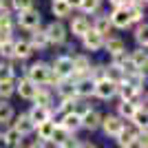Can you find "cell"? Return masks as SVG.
I'll use <instances>...</instances> for the list:
<instances>
[{"instance_id":"cell-41","label":"cell","mask_w":148,"mask_h":148,"mask_svg":"<svg viewBox=\"0 0 148 148\" xmlns=\"http://www.w3.org/2000/svg\"><path fill=\"white\" fill-rule=\"evenodd\" d=\"M27 148H51V144L49 142H42V139H38V137H36V139H33Z\"/></svg>"},{"instance_id":"cell-32","label":"cell","mask_w":148,"mask_h":148,"mask_svg":"<svg viewBox=\"0 0 148 148\" xmlns=\"http://www.w3.org/2000/svg\"><path fill=\"white\" fill-rule=\"evenodd\" d=\"M88 77H91L93 82L104 80V77H106V62H93L91 71H88Z\"/></svg>"},{"instance_id":"cell-40","label":"cell","mask_w":148,"mask_h":148,"mask_svg":"<svg viewBox=\"0 0 148 148\" xmlns=\"http://www.w3.org/2000/svg\"><path fill=\"white\" fill-rule=\"evenodd\" d=\"M80 146H82V139H80V137H77V135H69L66 142L62 144L60 148H80Z\"/></svg>"},{"instance_id":"cell-10","label":"cell","mask_w":148,"mask_h":148,"mask_svg":"<svg viewBox=\"0 0 148 148\" xmlns=\"http://www.w3.org/2000/svg\"><path fill=\"white\" fill-rule=\"evenodd\" d=\"M36 56V49L31 47L29 38L27 36H13V58H18V60H31V58Z\"/></svg>"},{"instance_id":"cell-22","label":"cell","mask_w":148,"mask_h":148,"mask_svg":"<svg viewBox=\"0 0 148 148\" xmlns=\"http://www.w3.org/2000/svg\"><path fill=\"white\" fill-rule=\"evenodd\" d=\"M128 58H130V62L137 66V71H146L148 69V53H146V49H142V47L128 49Z\"/></svg>"},{"instance_id":"cell-37","label":"cell","mask_w":148,"mask_h":148,"mask_svg":"<svg viewBox=\"0 0 148 148\" xmlns=\"http://www.w3.org/2000/svg\"><path fill=\"white\" fill-rule=\"evenodd\" d=\"M9 66H11V75H13V80H16V77H20V75H25L27 62H25V60H18V58H13V60H9Z\"/></svg>"},{"instance_id":"cell-29","label":"cell","mask_w":148,"mask_h":148,"mask_svg":"<svg viewBox=\"0 0 148 148\" xmlns=\"http://www.w3.org/2000/svg\"><path fill=\"white\" fill-rule=\"evenodd\" d=\"M102 5H104V0H82L80 13H84V16H95L97 11H102Z\"/></svg>"},{"instance_id":"cell-26","label":"cell","mask_w":148,"mask_h":148,"mask_svg":"<svg viewBox=\"0 0 148 148\" xmlns=\"http://www.w3.org/2000/svg\"><path fill=\"white\" fill-rule=\"evenodd\" d=\"M53 128H56V122H53V119H47V122H40L36 126L33 135H36L38 139H42V142H49L51 135H53Z\"/></svg>"},{"instance_id":"cell-11","label":"cell","mask_w":148,"mask_h":148,"mask_svg":"<svg viewBox=\"0 0 148 148\" xmlns=\"http://www.w3.org/2000/svg\"><path fill=\"white\" fill-rule=\"evenodd\" d=\"M80 119H82V130H88V133H95L99 130V122H102V113L93 106H86L84 111L80 113Z\"/></svg>"},{"instance_id":"cell-13","label":"cell","mask_w":148,"mask_h":148,"mask_svg":"<svg viewBox=\"0 0 148 148\" xmlns=\"http://www.w3.org/2000/svg\"><path fill=\"white\" fill-rule=\"evenodd\" d=\"M31 104L53 108V106H56V93H53V88L47 86V84H40V86L36 88V95H33V99H31Z\"/></svg>"},{"instance_id":"cell-15","label":"cell","mask_w":148,"mask_h":148,"mask_svg":"<svg viewBox=\"0 0 148 148\" xmlns=\"http://www.w3.org/2000/svg\"><path fill=\"white\" fill-rule=\"evenodd\" d=\"M91 29H95L99 36H111L113 33V25L108 18V11H97L95 16H91Z\"/></svg>"},{"instance_id":"cell-24","label":"cell","mask_w":148,"mask_h":148,"mask_svg":"<svg viewBox=\"0 0 148 148\" xmlns=\"http://www.w3.org/2000/svg\"><path fill=\"white\" fill-rule=\"evenodd\" d=\"M27 115H29V119L38 126L40 122L51 119V108H47V106H38V104H31V108L27 111Z\"/></svg>"},{"instance_id":"cell-5","label":"cell","mask_w":148,"mask_h":148,"mask_svg":"<svg viewBox=\"0 0 148 148\" xmlns=\"http://www.w3.org/2000/svg\"><path fill=\"white\" fill-rule=\"evenodd\" d=\"M49 64H51V71H53V75H56L58 80H62V77H71V75H73L71 53H58Z\"/></svg>"},{"instance_id":"cell-46","label":"cell","mask_w":148,"mask_h":148,"mask_svg":"<svg viewBox=\"0 0 148 148\" xmlns=\"http://www.w3.org/2000/svg\"><path fill=\"white\" fill-rule=\"evenodd\" d=\"M0 5H7V7H9V0H0Z\"/></svg>"},{"instance_id":"cell-43","label":"cell","mask_w":148,"mask_h":148,"mask_svg":"<svg viewBox=\"0 0 148 148\" xmlns=\"http://www.w3.org/2000/svg\"><path fill=\"white\" fill-rule=\"evenodd\" d=\"M66 5L73 9V11H80V5H82V0H66Z\"/></svg>"},{"instance_id":"cell-36","label":"cell","mask_w":148,"mask_h":148,"mask_svg":"<svg viewBox=\"0 0 148 148\" xmlns=\"http://www.w3.org/2000/svg\"><path fill=\"white\" fill-rule=\"evenodd\" d=\"M29 7H36V0H9V9H11L13 13L25 11Z\"/></svg>"},{"instance_id":"cell-14","label":"cell","mask_w":148,"mask_h":148,"mask_svg":"<svg viewBox=\"0 0 148 148\" xmlns=\"http://www.w3.org/2000/svg\"><path fill=\"white\" fill-rule=\"evenodd\" d=\"M27 38H29L31 47L36 49V53L53 49V47H51V42H49V38H47V33H44V27H36V29H31Z\"/></svg>"},{"instance_id":"cell-33","label":"cell","mask_w":148,"mask_h":148,"mask_svg":"<svg viewBox=\"0 0 148 148\" xmlns=\"http://www.w3.org/2000/svg\"><path fill=\"white\" fill-rule=\"evenodd\" d=\"M16 95V80H2L0 82V99H11Z\"/></svg>"},{"instance_id":"cell-21","label":"cell","mask_w":148,"mask_h":148,"mask_svg":"<svg viewBox=\"0 0 148 148\" xmlns=\"http://www.w3.org/2000/svg\"><path fill=\"white\" fill-rule=\"evenodd\" d=\"M60 126H64V128L71 133V135H77L82 130V119H80V113L77 111H71V113H66L64 117L60 119Z\"/></svg>"},{"instance_id":"cell-8","label":"cell","mask_w":148,"mask_h":148,"mask_svg":"<svg viewBox=\"0 0 148 148\" xmlns=\"http://www.w3.org/2000/svg\"><path fill=\"white\" fill-rule=\"evenodd\" d=\"M80 44H82V51H86V53H99L102 47H104V36H99L95 29H88L84 36L80 38Z\"/></svg>"},{"instance_id":"cell-27","label":"cell","mask_w":148,"mask_h":148,"mask_svg":"<svg viewBox=\"0 0 148 148\" xmlns=\"http://www.w3.org/2000/svg\"><path fill=\"white\" fill-rule=\"evenodd\" d=\"M2 135H5V139L9 142V146H11V148H22V144H25V137L20 135V133L13 128L11 124H9V126H5Z\"/></svg>"},{"instance_id":"cell-31","label":"cell","mask_w":148,"mask_h":148,"mask_svg":"<svg viewBox=\"0 0 148 148\" xmlns=\"http://www.w3.org/2000/svg\"><path fill=\"white\" fill-rule=\"evenodd\" d=\"M115 139V144H117V148H128V146H133V133H130L126 126H124L122 130H119L117 135L113 137Z\"/></svg>"},{"instance_id":"cell-45","label":"cell","mask_w":148,"mask_h":148,"mask_svg":"<svg viewBox=\"0 0 148 148\" xmlns=\"http://www.w3.org/2000/svg\"><path fill=\"white\" fill-rule=\"evenodd\" d=\"M80 148H99V146H97V144H93V142H82Z\"/></svg>"},{"instance_id":"cell-39","label":"cell","mask_w":148,"mask_h":148,"mask_svg":"<svg viewBox=\"0 0 148 148\" xmlns=\"http://www.w3.org/2000/svg\"><path fill=\"white\" fill-rule=\"evenodd\" d=\"M2 80H13L11 66H9V62H7V60H0V82H2Z\"/></svg>"},{"instance_id":"cell-16","label":"cell","mask_w":148,"mask_h":148,"mask_svg":"<svg viewBox=\"0 0 148 148\" xmlns=\"http://www.w3.org/2000/svg\"><path fill=\"white\" fill-rule=\"evenodd\" d=\"M36 88H38V84H33L29 77H25V75L16 77V95H18L20 99L31 102V99H33V95H36Z\"/></svg>"},{"instance_id":"cell-3","label":"cell","mask_w":148,"mask_h":148,"mask_svg":"<svg viewBox=\"0 0 148 148\" xmlns=\"http://www.w3.org/2000/svg\"><path fill=\"white\" fill-rule=\"evenodd\" d=\"M13 18H16V29H22L29 33L31 29H36V27H42V13H40V9L38 7H29V9H25V11H18L13 13Z\"/></svg>"},{"instance_id":"cell-12","label":"cell","mask_w":148,"mask_h":148,"mask_svg":"<svg viewBox=\"0 0 148 148\" xmlns=\"http://www.w3.org/2000/svg\"><path fill=\"white\" fill-rule=\"evenodd\" d=\"M108 18H111L113 31L130 29V16H128V9H126V7H115V9H111V11H108Z\"/></svg>"},{"instance_id":"cell-2","label":"cell","mask_w":148,"mask_h":148,"mask_svg":"<svg viewBox=\"0 0 148 148\" xmlns=\"http://www.w3.org/2000/svg\"><path fill=\"white\" fill-rule=\"evenodd\" d=\"M44 27V33H47V38H49L51 47L56 49V47H66L69 40H71V36H69V29H66V22H62V20H51V22H47Z\"/></svg>"},{"instance_id":"cell-35","label":"cell","mask_w":148,"mask_h":148,"mask_svg":"<svg viewBox=\"0 0 148 148\" xmlns=\"http://www.w3.org/2000/svg\"><path fill=\"white\" fill-rule=\"evenodd\" d=\"M0 60H7V62L13 60V38L0 42Z\"/></svg>"},{"instance_id":"cell-23","label":"cell","mask_w":148,"mask_h":148,"mask_svg":"<svg viewBox=\"0 0 148 148\" xmlns=\"http://www.w3.org/2000/svg\"><path fill=\"white\" fill-rule=\"evenodd\" d=\"M13 117H16V108H13L11 99H0V126L2 128L9 126L13 122Z\"/></svg>"},{"instance_id":"cell-7","label":"cell","mask_w":148,"mask_h":148,"mask_svg":"<svg viewBox=\"0 0 148 148\" xmlns=\"http://www.w3.org/2000/svg\"><path fill=\"white\" fill-rule=\"evenodd\" d=\"M124 122H126V119H122L119 115H115V113H106V115H102L99 130H102L106 137H111V139H113V137L124 128Z\"/></svg>"},{"instance_id":"cell-38","label":"cell","mask_w":148,"mask_h":148,"mask_svg":"<svg viewBox=\"0 0 148 148\" xmlns=\"http://www.w3.org/2000/svg\"><path fill=\"white\" fill-rule=\"evenodd\" d=\"M126 58H128V49L126 51H119V53H115V56H108V66H115V69H122V64L126 62Z\"/></svg>"},{"instance_id":"cell-9","label":"cell","mask_w":148,"mask_h":148,"mask_svg":"<svg viewBox=\"0 0 148 148\" xmlns=\"http://www.w3.org/2000/svg\"><path fill=\"white\" fill-rule=\"evenodd\" d=\"M115 93H117V82L108 80V77L95 82V93H93V97H95V99L111 102V99H115Z\"/></svg>"},{"instance_id":"cell-18","label":"cell","mask_w":148,"mask_h":148,"mask_svg":"<svg viewBox=\"0 0 148 148\" xmlns=\"http://www.w3.org/2000/svg\"><path fill=\"white\" fill-rule=\"evenodd\" d=\"M102 51H104L106 56H115V53H119V51H126V40H124L122 36H117V33H111V36L104 38Z\"/></svg>"},{"instance_id":"cell-6","label":"cell","mask_w":148,"mask_h":148,"mask_svg":"<svg viewBox=\"0 0 148 148\" xmlns=\"http://www.w3.org/2000/svg\"><path fill=\"white\" fill-rule=\"evenodd\" d=\"M71 62H73V75H71V77L77 80V77L88 75L93 58H91V53H86V51H75V53H71Z\"/></svg>"},{"instance_id":"cell-19","label":"cell","mask_w":148,"mask_h":148,"mask_svg":"<svg viewBox=\"0 0 148 148\" xmlns=\"http://www.w3.org/2000/svg\"><path fill=\"white\" fill-rule=\"evenodd\" d=\"M75 93H77L80 99H91L93 93H95V82H93L88 75L77 77V80H75Z\"/></svg>"},{"instance_id":"cell-30","label":"cell","mask_w":148,"mask_h":148,"mask_svg":"<svg viewBox=\"0 0 148 148\" xmlns=\"http://www.w3.org/2000/svg\"><path fill=\"white\" fill-rule=\"evenodd\" d=\"M133 113H135V104L128 99H119V104L115 106V115H119L122 119H130Z\"/></svg>"},{"instance_id":"cell-25","label":"cell","mask_w":148,"mask_h":148,"mask_svg":"<svg viewBox=\"0 0 148 148\" xmlns=\"http://www.w3.org/2000/svg\"><path fill=\"white\" fill-rule=\"evenodd\" d=\"M130 29H133V40H135V44L142 47V49H146L148 47V25H146V20L139 22V25H135V27H130Z\"/></svg>"},{"instance_id":"cell-28","label":"cell","mask_w":148,"mask_h":148,"mask_svg":"<svg viewBox=\"0 0 148 148\" xmlns=\"http://www.w3.org/2000/svg\"><path fill=\"white\" fill-rule=\"evenodd\" d=\"M71 135L64 126H60V124H56V128H53V135H51V139H49V144L51 146H56V148H60L62 144L66 142V137Z\"/></svg>"},{"instance_id":"cell-44","label":"cell","mask_w":148,"mask_h":148,"mask_svg":"<svg viewBox=\"0 0 148 148\" xmlns=\"http://www.w3.org/2000/svg\"><path fill=\"white\" fill-rule=\"evenodd\" d=\"M0 148H11V146H9V142L5 139V135H2V130H0Z\"/></svg>"},{"instance_id":"cell-4","label":"cell","mask_w":148,"mask_h":148,"mask_svg":"<svg viewBox=\"0 0 148 148\" xmlns=\"http://www.w3.org/2000/svg\"><path fill=\"white\" fill-rule=\"evenodd\" d=\"M66 29H69V36L73 40H80L88 29H91V16H84L80 11H73L71 18L66 20Z\"/></svg>"},{"instance_id":"cell-1","label":"cell","mask_w":148,"mask_h":148,"mask_svg":"<svg viewBox=\"0 0 148 148\" xmlns=\"http://www.w3.org/2000/svg\"><path fill=\"white\" fill-rule=\"evenodd\" d=\"M25 77H29L33 84H47V86H56V82H58V77L53 75V71H51V64L47 60H33V62H29L25 66Z\"/></svg>"},{"instance_id":"cell-20","label":"cell","mask_w":148,"mask_h":148,"mask_svg":"<svg viewBox=\"0 0 148 148\" xmlns=\"http://www.w3.org/2000/svg\"><path fill=\"white\" fill-rule=\"evenodd\" d=\"M71 13H73V9L66 5V0H51V16H53V20L66 22L71 18Z\"/></svg>"},{"instance_id":"cell-42","label":"cell","mask_w":148,"mask_h":148,"mask_svg":"<svg viewBox=\"0 0 148 148\" xmlns=\"http://www.w3.org/2000/svg\"><path fill=\"white\" fill-rule=\"evenodd\" d=\"M104 2H108V7L115 9V7H128L130 0H104Z\"/></svg>"},{"instance_id":"cell-17","label":"cell","mask_w":148,"mask_h":148,"mask_svg":"<svg viewBox=\"0 0 148 148\" xmlns=\"http://www.w3.org/2000/svg\"><path fill=\"white\" fill-rule=\"evenodd\" d=\"M11 126L16 130H18L22 137H29V135H33V130H36V124L29 119V115H27V111H22V113H16V117H13V122H11Z\"/></svg>"},{"instance_id":"cell-34","label":"cell","mask_w":148,"mask_h":148,"mask_svg":"<svg viewBox=\"0 0 148 148\" xmlns=\"http://www.w3.org/2000/svg\"><path fill=\"white\" fill-rule=\"evenodd\" d=\"M146 119H148V115H146V108H135V113H133V117L128 119V122H133L137 126V128H146Z\"/></svg>"}]
</instances>
